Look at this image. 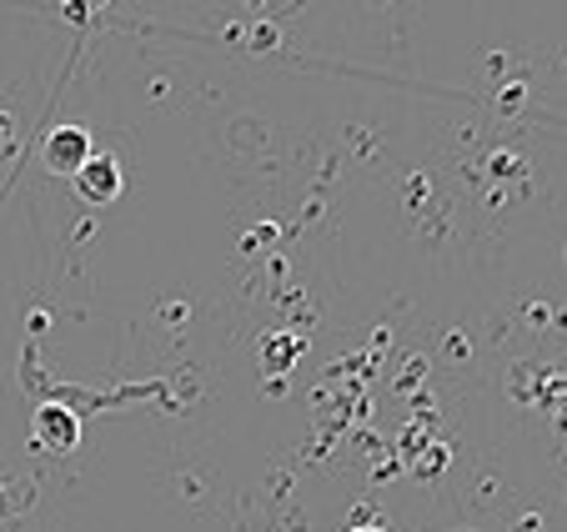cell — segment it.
Returning a JSON list of instances; mask_svg holds the SVG:
<instances>
[{"label":"cell","mask_w":567,"mask_h":532,"mask_svg":"<svg viewBox=\"0 0 567 532\" xmlns=\"http://www.w3.org/2000/svg\"><path fill=\"white\" fill-rule=\"evenodd\" d=\"M0 508H6V488H0Z\"/></svg>","instance_id":"4"},{"label":"cell","mask_w":567,"mask_h":532,"mask_svg":"<svg viewBox=\"0 0 567 532\" xmlns=\"http://www.w3.org/2000/svg\"><path fill=\"white\" fill-rule=\"evenodd\" d=\"M35 442L51 452H71L81 442V417L71 407H41L35 412Z\"/></svg>","instance_id":"3"},{"label":"cell","mask_w":567,"mask_h":532,"mask_svg":"<svg viewBox=\"0 0 567 532\" xmlns=\"http://www.w3.org/2000/svg\"><path fill=\"white\" fill-rule=\"evenodd\" d=\"M41 161L55 171V176H81V166L91 161V136L81 126H55L51 136L41 141Z\"/></svg>","instance_id":"1"},{"label":"cell","mask_w":567,"mask_h":532,"mask_svg":"<svg viewBox=\"0 0 567 532\" xmlns=\"http://www.w3.org/2000/svg\"><path fill=\"white\" fill-rule=\"evenodd\" d=\"M75 192H81V202L91 206H106L121 196V166L111 156H91L86 166H81V176H75Z\"/></svg>","instance_id":"2"}]
</instances>
